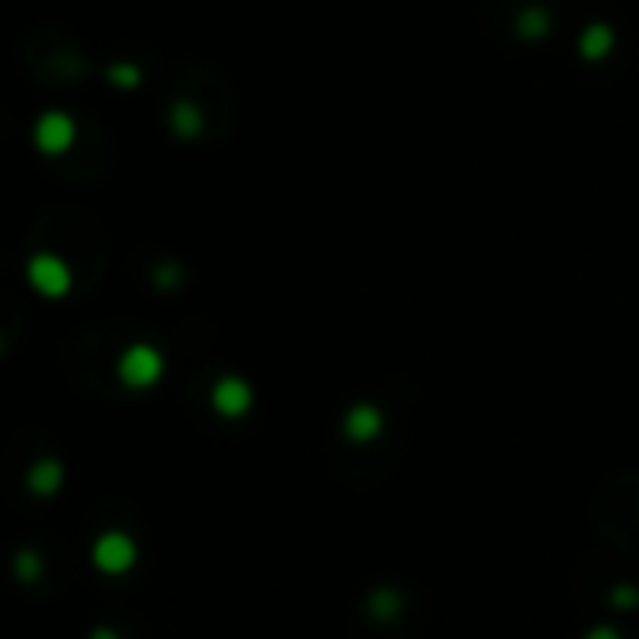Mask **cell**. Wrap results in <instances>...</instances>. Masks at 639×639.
Instances as JSON below:
<instances>
[{"mask_svg":"<svg viewBox=\"0 0 639 639\" xmlns=\"http://www.w3.org/2000/svg\"><path fill=\"white\" fill-rule=\"evenodd\" d=\"M617 602H628V605H632V602H636V591H617Z\"/></svg>","mask_w":639,"mask_h":639,"instance_id":"8","label":"cell"},{"mask_svg":"<svg viewBox=\"0 0 639 639\" xmlns=\"http://www.w3.org/2000/svg\"><path fill=\"white\" fill-rule=\"evenodd\" d=\"M587 639H617V632H613V628H595Z\"/></svg>","mask_w":639,"mask_h":639,"instance_id":"7","label":"cell"},{"mask_svg":"<svg viewBox=\"0 0 639 639\" xmlns=\"http://www.w3.org/2000/svg\"><path fill=\"white\" fill-rule=\"evenodd\" d=\"M94 639H116V636H108V632H98Z\"/></svg>","mask_w":639,"mask_h":639,"instance_id":"9","label":"cell"},{"mask_svg":"<svg viewBox=\"0 0 639 639\" xmlns=\"http://www.w3.org/2000/svg\"><path fill=\"white\" fill-rule=\"evenodd\" d=\"M162 374H165V359H162V352L150 348V344H131V348H124V356L116 359V378H120L128 389H150Z\"/></svg>","mask_w":639,"mask_h":639,"instance_id":"1","label":"cell"},{"mask_svg":"<svg viewBox=\"0 0 639 639\" xmlns=\"http://www.w3.org/2000/svg\"><path fill=\"white\" fill-rule=\"evenodd\" d=\"M90 558H94L98 572H105V576H120V572H128L135 565L139 550H135V542L124 532H105L94 542Z\"/></svg>","mask_w":639,"mask_h":639,"instance_id":"2","label":"cell"},{"mask_svg":"<svg viewBox=\"0 0 639 639\" xmlns=\"http://www.w3.org/2000/svg\"><path fill=\"white\" fill-rule=\"evenodd\" d=\"M30 281L34 289H41L46 296H64L67 284H72V273L56 255H38L30 263Z\"/></svg>","mask_w":639,"mask_h":639,"instance_id":"4","label":"cell"},{"mask_svg":"<svg viewBox=\"0 0 639 639\" xmlns=\"http://www.w3.org/2000/svg\"><path fill=\"white\" fill-rule=\"evenodd\" d=\"M251 404H255V393H251V385L243 382V378H221V382L214 385V408L221 411V416L240 419L251 411Z\"/></svg>","mask_w":639,"mask_h":639,"instance_id":"3","label":"cell"},{"mask_svg":"<svg viewBox=\"0 0 639 639\" xmlns=\"http://www.w3.org/2000/svg\"><path fill=\"white\" fill-rule=\"evenodd\" d=\"M61 478H64V471H61L56 460H38V464L30 468L27 483H30L34 494H56L61 490Z\"/></svg>","mask_w":639,"mask_h":639,"instance_id":"6","label":"cell"},{"mask_svg":"<svg viewBox=\"0 0 639 639\" xmlns=\"http://www.w3.org/2000/svg\"><path fill=\"white\" fill-rule=\"evenodd\" d=\"M344 431H348L352 442H370V437H378V431H382V411L370 408V404H359L344 419Z\"/></svg>","mask_w":639,"mask_h":639,"instance_id":"5","label":"cell"}]
</instances>
